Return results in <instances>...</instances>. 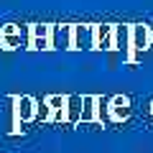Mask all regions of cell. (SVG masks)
I'll return each instance as SVG.
<instances>
[{
	"label": "cell",
	"instance_id": "6da1fadb",
	"mask_svg": "<svg viewBox=\"0 0 153 153\" xmlns=\"http://www.w3.org/2000/svg\"><path fill=\"white\" fill-rule=\"evenodd\" d=\"M133 44H135L138 49H143V46L148 44V33H146V28H143V26H138L135 31H133Z\"/></svg>",
	"mask_w": 153,
	"mask_h": 153
}]
</instances>
